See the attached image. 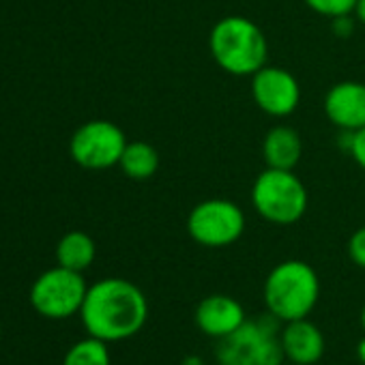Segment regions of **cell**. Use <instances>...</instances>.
I'll use <instances>...</instances> for the list:
<instances>
[{"label": "cell", "mask_w": 365, "mask_h": 365, "mask_svg": "<svg viewBox=\"0 0 365 365\" xmlns=\"http://www.w3.org/2000/svg\"><path fill=\"white\" fill-rule=\"evenodd\" d=\"M80 316L88 335L108 344L123 341L146 324L148 301L135 284L108 277L88 286Z\"/></svg>", "instance_id": "1"}, {"label": "cell", "mask_w": 365, "mask_h": 365, "mask_svg": "<svg viewBox=\"0 0 365 365\" xmlns=\"http://www.w3.org/2000/svg\"><path fill=\"white\" fill-rule=\"evenodd\" d=\"M182 365H202V361L198 356H190V359H185V363H182Z\"/></svg>", "instance_id": "23"}, {"label": "cell", "mask_w": 365, "mask_h": 365, "mask_svg": "<svg viewBox=\"0 0 365 365\" xmlns=\"http://www.w3.org/2000/svg\"><path fill=\"white\" fill-rule=\"evenodd\" d=\"M303 3L318 16H324L331 20L339 16H352L356 7V0H303Z\"/></svg>", "instance_id": "17"}, {"label": "cell", "mask_w": 365, "mask_h": 365, "mask_svg": "<svg viewBox=\"0 0 365 365\" xmlns=\"http://www.w3.org/2000/svg\"><path fill=\"white\" fill-rule=\"evenodd\" d=\"M127 146L125 131L112 120H88L76 129L69 142L71 159L86 170H108L118 165Z\"/></svg>", "instance_id": "8"}, {"label": "cell", "mask_w": 365, "mask_h": 365, "mask_svg": "<svg viewBox=\"0 0 365 365\" xmlns=\"http://www.w3.org/2000/svg\"><path fill=\"white\" fill-rule=\"evenodd\" d=\"M361 24H365V0H356V7H354V14H352Z\"/></svg>", "instance_id": "21"}, {"label": "cell", "mask_w": 365, "mask_h": 365, "mask_svg": "<svg viewBox=\"0 0 365 365\" xmlns=\"http://www.w3.org/2000/svg\"><path fill=\"white\" fill-rule=\"evenodd\" d=\"M324 114L341 131L365 127V84L354 80L333 84L324 97Z\"/></svg>", "instance_id": "10"}, {"label": "cell", "mask_w": 365, "mask_h": 365, "mask_svg": "<svg viewBox=\"0 0 365 365\" xmlns=\"http://www.w3.org/2000/svg\"><path fill=\"white\" fill-rule=\"evenodd\" d=\"M356 359L361 361V365H365V337L356 344Z\"/></svg>", "instance_id": "22"}, {"label": "cell", "mask_w": 365, "mask_h": 365, "mask_svg": "<svg viewBox=\"0 0 365 365\" xmlns=\"http://www.w3.org/2000/svg\"><path fill=\"white\" fill-rule=\"evenodd\" d=\"M344 133L348 135L346 146H348L352 159L356 161L359 168L365 170V127H361V129H356V131H352V133H350V131H344Z\"/></svg>", "instance_id": "18"}, {"label": "cell", "mask_w": 365, "mask_h": 365, "mask_svg": "<svg viewBox=\"0 0 365 365\" xmlns=\"http://www.w3.org/2000/svg\"><path fill=\"white\" fill-rule=\"evenodd\" d=\"M245 309L243 305L228 297V294H211L200 301L196 309V324L198 329L209 335L224 339L230 333H235L245 322Z\"/></svg>", "instance_id": "11"}, {"label": "cell", "mask_w": 365, "mask_h": 365, "mask_svg": "<svg viewBox=\"0 0 365 365\" xmlns=\"http://www.w3.org/2000/svg\"><path fill=\"white\" fill-rule=\"evenodd\" d=\"M348 256H350V260H352L356 267L365 269V226L359 228V230L350 237V241H348Z\"/></svg>", "instance_id": "19"}, {"label": "cell", "mask_w": 365, "mask_h": 365, "mask_svg": "<svg viewBox=\"0 0 365 365\" xmlns=\"http://www.w3.org/2000/svg\"><path fill=\"white\" fill-rule=\"evenodd\" d=\"M63 365H110V350L108 341L97 339V337H86L78 344H73L65 359Z\"/></svg>", "instance_id": "16"}, {"label": "cell", "mask_w": 365, "mask_h": 365, "mask_svg": "<svg viewBox=\"0 0 365 365\" xmlns=\"http://www.w3.org/2000/svg\"><path fill=\"white\" fill-rule=\"evenodd\" d=\"M333 31L337 37H350L352 31H354V20L350 16H339V18H333Z\"/></svg>", "instance_id": "20"}, {"label": "cell", "mask_w": 365, "mask_h": 365, "mask_svg": "<svg viewBox=\"0 0 365 365\" xmlns=\"http://www.w3.org/2000/svg\"><path fill=\"white\" fill-rule=\"evenodd\" d=\"M361 327H363V331H365V307H363V312H361Z\"/></svg>", "instance_id": "24"}, {"label": "cell", "mask_w": 365, "mask_h": 365, "mask_svg": "<svg viewBox=\"0 0 365 365\" xmlns=\"http://www.w3.org/2000/svg\"><path fill=\"white\" fill-rule=\"evenodd\" d=\"M190 237L205 247H228L245 232L243 209L226 198H211L196 205L187 217Z\"/></svg>", "instance_id": "6"}, {"label": "cell", "mask_w": 365, "mask_h": 365, "mask_svg": "<svg viewBox=\"0 0 365 365\" xmlns=\"http://www.w3.org/2000/svg\"><path fill=\"white\" fill-rule=\"evenodd\" d=\"M282 348L294 365H314L324 354V335L307 318L292 320L282 329Z\"/></svg>", "instance_id": "12"}, {"label": "cell", "mask_w": 365, "mask_h": 365, "mask_svg": "<svg viewBox=\"0 0 365 365\" xmlns=\"http://www.w3.org/2000/svg\"><path fill=\"white\" fill-rule=\"evenodd\" d=\"M303 144L299 131L288 125H275L262 140V157L267 168L294 170L301 161Z\"/></svg>", "instance_id": "13"}, {"label": "cell", "mask_w": 365, "mask_h": 365, "mask_svg": "<svg viewBox=\"0 0 365 365\" xmlns=\"http://www.w3.org/2000/svg\"><path fill=\"white\" fill-rule=\"evenodd\" d=\"M118 168L123 170L125 176H129L133 180H146L159 168V153L153 144H148L144 140L127 142L123 157L118 161Z\"/></svg>", "instance_id": "15"}, {"label": "cell", "mask_w": 365, "mask_h": 365, "mask_svg": "<svg viewBox=\"0 0 365 365\" xmlns=\"http://www.w3.org/2000/svg\"><path fill=\"white\" fill-rule=\"evenodd\" d=\"M86 292L88 286L82 273L58 264L56 269H50L35 279L31 288V303L41 316L63 320L82 309Z\"/></svg>", "instance_id": "7"}, {"label": "cell", "mask_w": 365, "mask_h": 365, "mask_svg": "<svg viewBox=\"0 0 365 365\" xmlns=\"http://www.w3.org/2000/svg\"><path fill=\"white\" fill-rule=\"evenodd\" d=\"M279 322L282 320L271 312L245 320L235 333L220 339V365H282L286 354Z\"/></svg>", "instance_id": "4"}, {"label": "cell", "mask_w": 365, "mask_h": 365, "mask_svg": "<svg viewBox=\"0 0 365 365\" xmlns=\"http://www.w3.org/2000/svg\"><path fill=\"white\" fill-rule=\"evenodd\" d=\"M320 297V279L312 264L284 260L271 269L264 282L267 309L282 322L307 318Z\"/></svg>", "instance_id": "3"}, {"label": "cell", "mask_w": 365, "mask_h": 365, "mask_svg": "<svg viewBox=\"0 0 365 365\" xmlns=\"http://www.w3.org/2000/svg\"><path fill=\"white\" fill-rule=\"evenodd\" d=\"M209 50L230 76H254L267 65L269 43L262 29L243 16H226L211 29Z\"/></svg>", "instance_id": "2"}, {"label": "cell", "mask_w": 365, "mask_h": 365, "mask_svg": "<svg viewBox=\"0 0 365 365\" xmlns=\"http://www.w3.org/2000/svg\"><path fill=\"white\" fill-rule=\"evenodd\" d=\"M95 256H97V245L82 230L67 232L58 241V245H56V260H58V264L65 267V269L78 271V273L86 271L93 264Z\"/></svg>", "instance_id": "14"}, {"label": "cell", "mask_w": 365, "mask_h": 365, "mask_svg": "<svg viewBox=\"0 0 365 365\" xmlns=\"http://www.w3.org/2000/svg\"><path fill=\"white\" fill-rule=\"evenodd\" d=\"M254 103L269 116H290L301 101L299 80L284 67L264 65L252 76Z\"/></svg>", "instance_id": "9"}, {"label": "cell", "mask_w": 365, "mask_h": 365, "mask_svg": "<svg viewBox=\"0 0 365 365\" xmlns=\"http://www.w3.org/2000/svg\"><path fill=\"white\" fill-rule=\"evenodd\" d=\"M307 190L294 170L264 168L252 185L254 211L275 226L297 224L307 211Z\"/></svg>", "instance_id": "5"}]
</instances>
